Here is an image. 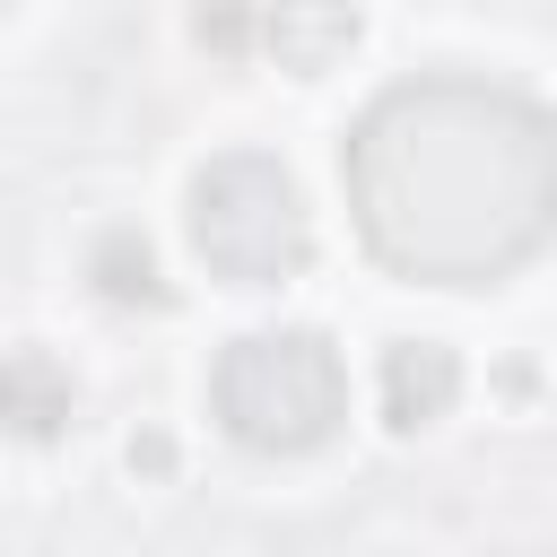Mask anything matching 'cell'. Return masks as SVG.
<instances>
[{"instance_id":"cell-9","label":"cell","mask_w":557,"mask_h":557,"mask_svg":"<svg viewBox=\"0 0 557 557\" xmlns=\"http://www.w3.org/2000/svg\"><path fill=\"white\" fill-rule=\"evenodd\" d=\"M165 461H174L165 435H139V444H131V470H165Z\"/></svg>"},{"instance_id":"cell-2","label":"cell","mask_w":557,"mask_h":557,"mask_svg":"<svg viewBox=\"0 0 557 557\" xmlns=\"http://www.w3.org/2000/svg\"><path fill=\"white\" fill-rule=\"evenodd\" d=\"M218 418L252 453H313L348 418V374L322 331H244L209 383Z\"/></svg>"},{"instance_id":"cell-1","label":"cell","mask_w":557,"mask_h":557,"mask_svg":"<svg viewBox=\"0 0 557 557\" xmlns=\"http://www.w3.org/2000/svg\"><path fill=\"white\" fill-rule=\"evenodd\" d=\"M357 235L418 287H496L557 235V122L505 78H400L339 148Z\"/></svg>"},{"instance_id":"cell-4","label":"cell","mask_w":557,"mask_h":557,"mask_svg":"<svg viewBox=\"0 0 557 557\" xmlns=\"http://www.w3.org/2000/svg\"><path fill=\"white\" fill-rule=\"evenodd\" d=\"M461 400V357L444 339H392L383 348V426L418 435Z\"/></svg>"},{"instance_id":"cell-5","label":"cell","mask_w":557,"mask_h":557,"mask_svg":"<svg viewBox=\"0 0 557 557\" xmlns=\"http://www.w3.org/2000/svg\"><path fill=\"white\" fill-rule=\"evenodd\" d=\"M261 44H270L278 70L322 78V70L348 61V44H357V0H278L270 26H261Z\"/></svg>"},{"instance_id":"cell-8","label":"cell","mask_w":557,"mask_h":557,"mask_svg":"<svg viewBox=\"0 0 557 557\" xmlns=\"http://www.w3.org/2000/svg\"><path fill=\"white\" fill-rule=\"evenodd\" d=\"M252 26H270L252 0H200V9H191V35H200V52H218V61H244Z\"/></svg>"},{"instance_id":"cell-7","label":"cell","mask_w":557,"mask_h":557,"mask_svg":"<svg viewBox=\"0 0 557 557\" xmlns=\"http://www.w3.org/2000/svg\"><path fill=\"white\" fill-rule=\"evenodd\" d=\"M87 278H96L104 305H165L157 252H148V235H131V226H113V235L87 244Z\"/></svg>"},{"instance_id":"cell-3","label":"cell","mask_w":557,"mask_h":557,"mask_svg":"<svg viewBox=\"0 0 557 557\" xmlns=\"http://www.w3.org/2000/svg\"><path fill=\"white\" fill-rule=\"evenodd\" d=\"M183 218H191V252H200L218 278H235V287H278V278H296L305 252H313L305 200H296V183H287L270 157H209V165L191 174Z\"/></svg>"},{"instance_id":"cell-6","label":"cell","mask_w":557,"mask_h":557,"mask_svg":"<svg viewBox=\"0 0 557 557\" xmlns=\"http://www.w3.org/2000/svg\"><path fill=\"white\" fill-rule=\"evenodd\" d=\"M70 374L44 357V348H17L9 357V374H0V409H9V426L26 435V444H44V435H61L70 426Z\"/></svg>"}]
</instances>
